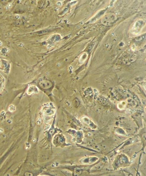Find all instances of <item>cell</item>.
<instances>
[{"instance_id": "6da1fadb", "label": "cell", "mask_w": 146, "mask_h": 176, "mask_svg": "<svg viewBox=\"0 0 146 176\" xmlns=\"http://www.w3.org/2000/svg\"><path fill=\"white\" fill-rule=\"evenodd\" d=\"M116 17L115 15L111 13L106 14L102 19V22L103 25H110L115 21Z\"/></svg>"}, {"instance_id": "7a4b0ae2", "label": "cell", "mask_w": 146, "mask_h": 176, "mask_svg": "<svg viewBox=\"0 0 146 176\" xmlns=\"http://www.w3.org/2000/svg\"><path fill=\"white\" fill-rule=\"evenodd\" d=\"M143 22L142 21L137 22L133 26L132 30V33L134 34H137L143 27Z\"/></svg>"}, {"instance_id": "3957f363", "label": "cell", "mask_w": 146, "mask_h": 176, "mask_svg": "<svg viewBox=\"0 0 146 176\" xmlns=\"http://www.w3.org/2000/svg\"><path fill=\"white\" fill-rule=\"evenodd\" d=\"M40 85V87L43 88H48L51 87V84L50 82L47 80H44L41 81Z\"/></svg>"}, {"instance_id": "277c9868", "label": "cell", "mask_w": 146, "mask_h": 176, "mask_svg": "<svg viewBox=\"0 0 146 176\" xmlns=\"http://www.w3.org/2000/svg\"><path fill=\"white\" fill-rule=\"evenodd\" d=\"M38 89L36 87L34 86H31L28 89L27 93L29 95H30L33 93H36L38 92Z\"/></svg>"}]
</instances>
